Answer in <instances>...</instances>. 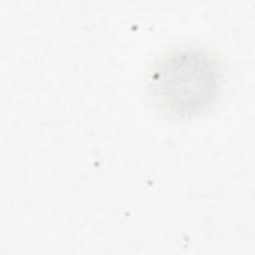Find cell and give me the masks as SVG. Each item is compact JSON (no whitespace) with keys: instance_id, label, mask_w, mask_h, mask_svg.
I'll return each mask as SVG.
<instances>
[{"instance_id":"1","label":"cell","mask_w":255,"mask_h":255,"mask_svg":"<svg viewBox=\"0 0 255 255\" xmlns=\"http://www.w3.org/2000/svg\"><path fill=\"white\" fill-rule=\"evenodd\" d=\"M221 73L218 61L204 49L184 48L155 66L149 90L154 104L173 117L201 111L216 96Z\"/></svg>"}]
</instances>
